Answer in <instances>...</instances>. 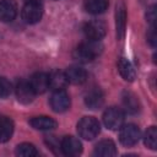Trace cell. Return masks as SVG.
<instances>
[{
    "instance_id": "17",
    "label": "cell",
    "mask_w": 157,
    "mask_h": 157,
    "mask_svg": "<svg viewBox=\"0 0 157 157\" xmlns=\"http://www.w3.org/2000/svg\"><path fill=\"white\" fill-rule=\"evenodd\" d=\"M118 70H119L120 76L125 81L131 82L136 77V72H135V69H134L132 64L128 59H125V58H120L118 60Z\"/></svg>"
},
{
    "instance_id": "2",
    "label": "cell",
    "mask_w": 157,
    "mask_h": 157,
    "mask_svg": "<svg viewBox=\"0 0 157 157\" xmlns=\"http://www.w3.org/2000/svg\"><path fill=\"white\" fill-rule=\"evenodd\" d=\"M101 131L99 121L93 117H83L77 123V132L85 140H93Z\"/></svg>"
},
{
    "instance_id": "20",
    "label": "cell",
    "mask_w": 157,
    "mask_h": 157,
    "mask_svg": "<svg viewBox=\"0 0 157 157\" xmlns=\"http://www.w3.org/2000/svg\"><path fill=\"white\" fill-rule=\"evenodd\" d=\"M123 107L125 109V112L128 113H131V114H135L139 112L140 109V104H139V99L137 97L131 93V92H124L123 93Z\"/></svg>"
},
{
    "instance_id": "7",
    "label": "cell",
    "mask_w": 157,
    "mask_h": 157,
    "mask_svg": "<svg viewBox=\"0 0 157 157\" xmlns=\"http://www.w3.org/2000/svg\"><path fill=\"white\" fill-rule=\"evenodd\" d=\"M50 105H52V109L56 113L66 112L70 108V97L65 92V90L54 91L50 98Z\"/></svg>"
},
{
    "instance_id": "5",
    "label": "cell",
    "mask_w": 157,
    "mask_h": 157,
    "mask_svg": "<svg viewBox=\"0 0 157 157\" xmlns=\"http://www.w3.org/2000/svg\"><path fill=\"white\" fill-rule=\"evenodd\" d=\"M119 130V140L125 146H132L140 140V129L135 124L121 125Z\"/></svg>"
},
{
    "instance_id": "15",
    "label": "cell",
    "mask_w": 157,
    "mask_h": 157,
    "mask_svg": "<svg viewBox=\"0 0 157 157\" xmlns=\"http://www.w3.org/2000/svg\"><path fill=\"white\" fill-rule=\"evenodd\" d=\"M48 76H49V88H52L53 91L65 90V87L69 83L66 75L63 71L55 70V71H52Z\"/></svg>"
},
{
    "instance_id": "1",
    "label": "cell",
    "mask_w": 157,
    "mask_h": 157,
    "mask_svg": "<svg viewBox=\"0 0 157 157\" xmlns=\"http://www.w3.org/2000/svg\"><path fill=\"white\" fill-rule=\"evenodd\" d=\"M103 52V45L99 40L87 39L78 44L74 52V58L81 63H88L94 60Z\"/></svg>"
},
{
    "instance_id": "18",
    "label": "cell",
    "mask_w": 157,
    "mask_h": 157,
    "mask_svg": "<svg viewBox=\"0 0 157 157\" xmlns=\"http://www.w3.org/2000/svg\"><path fill=\"white\" fill-rule=\"evenodd\" d=\"M94 155L101 157H110L117 155L115 144L112 140H102L94 147Z\"/></svg>"
},
{
    "instance_id": "22",
    "label": "cell",
    "mask_w": 157,
    "mask_h": 157,
    "mask_svg": "<svg viewBox=\"0 0 157 157\" xmlns=\"http://www.w3.org/2000/svg\"><path fill=\"white\" fill-rule=\"evenodd\" d=\"M16 155L20 157H34L38 155V151L34 147V145L28 144V142H23L16 147Z\"/></svg>"
},
{
    "instance_id": "8",
    "label": "cell",
    "mask_w": 157,
    "mask_h": 157,
    "mask_svg": "<svg viewBox=\"0 0 157 157\" xmlns=\"http://www.w3.org/2000/svg\"><path fill=\"white\" fill-rule=\"evenodd\" d=\"M125 26H126V10L124 2L119 1L117 2L115 6V29L119 40H121L125 36Z\"/></svg>"
},
{
    "instance_id": "27",
    "label": "cell",
    "mask_w": 157,
    "mask_h": 157,
    "mask_svg": "<svg viewBox=\"0 0 157 157\" xmlns=\"http://www.w3.org/2000/svg\"><path fill=\"white\" fill-rule=\"evenodd\" d=\"M27 1H29V0H27Z\"/></svg>"
},
{
    "instance_id": "24",
    "label": "cell",
    "mask_w": 157,
    "mask_h": 157,
    "mask_svg": "<svg viewBox=\"0 0 157 157\" xmlns=\"http://www.w3.org/2000/svg\"><path fill=\"white\" fill-rule=\"evenodd\" d=\"M11 93V83L5 78L0 77V98H5Z\"/></svg>"
},
{
    "instance_id": "9",
    "label": "cell",
    "mask_w": 157,
    "mask_h": 157,
    "mask_svg": "<svg viewBox=\"0 0 157 157\" xmlns=\"http://www.w3.org/2000/svg\"><path fill=\"white\" fill-rule=\"evenodd\" d=\"M16 96L21 103L29 104L33 102L36 92L33 91V88L28 81H20L16 86Z\"/></svg>"
},
{
    "instance_id": "10",
    "label": "cell",
    "mask_w": 157,
    "mask_h": 157,
    "mask_svg": "<svg viewBox=\"0 0 157 157\" xmlns=\"http://www.w3.org/2000/svg\"><path fill=\"white\" fill-rule=\"evenodd\" d=\"M60 148L66 156H77L82 151V145L74 136H65L60 142Z\"/></svg>"
},
{
    "instance_id": "19",
    "label": "cell",
    "mask_w": 157,
    "mask_h": 157,
    "mask_svg": "<svg viewBox=\"0 0 157 157\" xmlns=\"http://www.w3.org/2000/svg\"><path fill=\"white\" fill-rule=\"evenodd\" d=\"M13 132V123L10 118L0 115V142H6Z\"/></svg>"
},
{
    "instance_id": "23",
    "label": "cell",
    "mask_w": 157,
    "mask_h": 157,
    "mask_svg": "<svg viewBox=\"0 0 157 157\" xmlns=\"http://www.w3.org/2000/svg\"><path fill=\"white\" fill-rule=\"evenodd\" d=\"M144 141L145 145L151 148V150H156L157 148V129L156 126H150L144 136Z\"/></svg>"
},
{
    "instance_id": "16",
    "label": "cell",
    "mask_w": 157,
    "mask_h": 157,
    "mask_svg": "<svg viewBox=\"0 0 157 157\" xmlns=\"http://www.w3.org/2000/svg\"><path fill=\"white\" fill-rule=\"evenodd\" d=\"M29 124L36 130H53L56 128V121L53 118L45 117V115L33 117L29 120Z\"/></svg>"
},
{
    "instance_id": "14",
    "label": "cell",
    "mask_w": 157,
    "mask_h": 157,
    "mask_svg": "<svg viewBox=\"0 0 157 157\" xmlns=\"http://www.w3.org/2000/svg\"><path fill=\"white\" fill-rule=\"evenodd\" d=\"M65 75H66L67 81L71 82V83H74V85H82L87 80V72H86V70L83 67L78 66V65L70 66L65 71Z\"/></svg>"
},
{
    "instance_id": "11",
    "label": "cell",
    "mask_w": 157,
    "mask_h": 157,
    "mask_svg": "<svg viewBox=\"0 0 157 157\" xmlns=\"http://www.w3.org/2000/svg\"><path fill=\"white\" fill-rule=\"evenodd\" d=\"M17 15V4L15 0H1L0 1V21L11 22Z\"/></svg>"
},
{
    "instance_id": "13",
    "label": "cell",
    "mask_w": 157,
    "mask_h": 157,
    "mask_svg": "<svg viewBox=\"0 0 157 157\" xmlns=\"http://www.w3.org/2000/svg\"><path fill=\"white\" fill-rule=\"evenodd\" d=\"M103 102H104V96H103V92L101 91V88H98V87L91 88L85 96V103L90 109L101 108Z\"/></svg>"
},
{
    "instance_id": "6",
    "label": "cell",
    "mask_w": 157,
    "mask_h": 157,
    "mask_svg": "<svg viewBox=\"0 0 157 157\" xmlns=\"http://www.w3.org/2000/svg\"><path fill=\"white\" fill-rule=\"evenodd\" d=\"M105 25L104 22L99 20L90 21L83 26V33L87 37V39H93V40H101L105 36Z\"/></svg>"
},
{
    "instance_id": "21",
    "label": "cell",
    "mask_w": 157,
    "mask_h": 157,
    "mask_svg": "<svg viewBox=\"0 0 157 157\" xmlns=\"http://www.w3.org/2000/svg\"><path fill=\"white\" fill-rule=\"evenodd\" d=\"M108 7V0H85V9L88 13L99 15Z\"/></svg>"
},
{
    "instance_id": "3",
    "label": "cell",
    "mask_w": 157,
    "mask_h": 157,
    "mask_svg": "<svg viewBox=\"0 0 157 157\" xmlns=\"http://www.w3.org/2000/svg\"><path fill=\"white\" fill-rule=\"evenodd\" d=\"M22 20L26 23H37L38 21H40L42 16H43V5L39 0H29L26 1L25 6L22 7V12H21Z\"/></svg>"
},
{
    "instance_id": "26",
    "label": "cell",
    "mask_w": 157,
    "mask_h": 157,
    "mask_svg": "<svg viewBox=\"0 0 157 157\" xmlns=\"http://www.w3.org/2000/svg\"><path fill=\"white\" fill-rule=\"evenodd\" d=\"M148 40H150V43H151L152 45L156 44V34H155V27H153V26H152L151 32H150V34H148Z\"/></svg>"
},
{
    "instance_id": "25",
    "label": "cell",
    "mask_w": 157,
    "mask_h": 157,
    "mask_svg": "<svg viewBox=\"0 0 157 157\" xmlns=\"http://www.w3.org/2000/svg\"><path fill=\"white\" fill-rule=\"evenodd\" d=\"M147 20H148V22H151L152 25H153V22H155V20H156V6H152V7H150L148 10H147Z\"/></svg>"
},
{
    "instance_id": "12",
    "label": "cell",
    "mask_w": 157,
    "mask_h": 157,
    "mask_svg": "<svg viewBox=\"0 0 157 157\" xmlns=\"http://www.w3.org/2000/svg\"><path fill=\"white\" fill-rule=\"evenodd\" d=\"M29 83L36 92V94L44 93L49 88V76L45 72H36L32 75Z\"/></svg>"
},
{
    "instance_id": "4",
    "label": "cell",
    "mask_w": 157,
    "mask_h": 157,
    "mask_svg": "<svg viewBox=\"0 0 157 157\" xmlns=\"http://www.w3.org/2000/svg\"><path fill=\"white\" fill-rule=\"evenodd\" d=\"M103 123L110 130H118L124 123V112L117 107H109L103 113Z\"/></svg>"
}]
</instances>
